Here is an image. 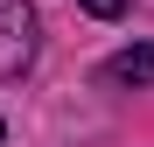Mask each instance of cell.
<instances>
[{
    "instance_id": "obj_3",
    "label": "cell",
    "mask_w": 154,
    "mask_h": 147,
    "mask_svg": "<svg viewBox=\"0 0 154 147\" xmlns=\"http://www.w3.org/2000/svg\"><path fill=\"white\" fill-rule=\"evenodd\" d=\"M77 7L98 14V21H119V14H126V0H77Z\"/></svg>"
},
{
    "instance_id": "obj_2",
    "label": "cell",
    "mask_w": 154,
    "mask_h": 147,
    "mask_svg": "<svg viewBox=\"0 0 154 147\" xmlns=\"http://www.w3.org/2000/svg\"><path fill=\"white\" fill-rule=\"evenodd\" d=\"M105 77L112 84H154V49L140 42V49H119V56L105 63Z\"/></svg>"
},
{
    "instance_id": "obj_1",
    "label": "cell",
    "mask_w": 154,
    "mask_h": 147,
    "mask_svg": "<svg viewBox=\"0 0 154 147\" xmlns=\"http://www.w3.org/2000/svg\"><path fill=\"white\" fill-rule=\"evenodd\" d=\"M35 63V7L28 0H0V84Z\"/></svg>"
},
{
    "instance_id": "obj_4",
    "label": "cell",
    "mask_w": 154,
    "mask_h": 147,
    "mask_svg": "<svg viewBox=\"0 0 154 147\" xmlns=\"http://www.w3.org/2000/svg\"><path fill=\"white\" fill-rule=\"evenodd\" d=\"M0 133H7V126H0Z\"/></svg>"
}]
</instances>
